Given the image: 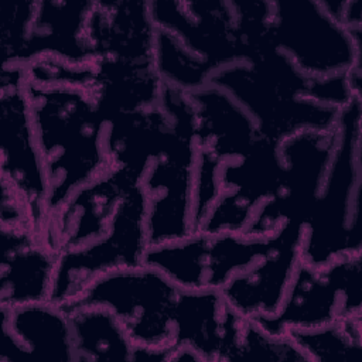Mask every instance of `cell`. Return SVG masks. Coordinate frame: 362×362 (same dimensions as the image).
I'll use <instances>...</instances> for the list:
<instances>
[{
    "mask_svg": "<svg viewBox=\"0 0 362 362\" xmlns=\"http://www.w3.org/2000/svg\"><path fill=\"white\" fill-rule=\"evenodd\" d=\"M37 11V1L0 3L1 66H20V59L30 37Z\"/></svg>",
    "mask_w": 362,
    "mask_h": 362,
    "instance_id": "f1b7e54d",
    "label": "cell"
},
{
    "mask_svg": "<svg viewBox=\"0 0 362 362\" xmlns=\"http://www.w3.org/2000/svg\"><path fill=\"white\" fill-rule=\"evenodd\" d=\"M6 325L30 358L40 361L75 362L69 315L51 301L31 303L13 308L0 307Z\"/></svg>",
    "mask_w": 362,
    "mask_h": 362,
    "instance_id": "ffe728a7",
    "label": "cell"
},
{
    "mask_svg": "<svg viewBox=\"0 0 362 362\" xmlns=\"http://www.w3.org/2000/svg\"><path fill=\"white\" fill-rule=\"evenodd\" d=\"M303 233L301 221L283 225L273 233L269 252L250 267L230 277L221 288L225 301L239 317H270L277 313L301 260Z\"/></svg>",
    "mask_w": 362,
    "mask_h": 362,
    "instance_id": "5bb4252c",
    "label": "cell"
},
{
    "mask_svg": "<svg viewBox=\"0 0 362 362\" xmlns=\"http://www.w3.org/2000/svg\"><path fill=\"white\" fill-rule=\"evenodd\" d=\"M180 288L147 264L119 269L93 280L79 296L61 304L66 314L78 307L110 310L137 345L173 344L174 310Z\"/></svg>",
    "mask_w": 362,
    "mask_h": 362,
    "instance_id": "277c9868",
    "label": "cell"
},
{
    "mask_svg": "<svg viewBox=\"0 0 362 362\" xmlns=\"http://www.w3.org/2000/svg\"><path fill=\"white\" fill-rule=\"evenodd\" d=\"M148 7L158 28L177 37L215 71L246 61L235 1L157 0L148 1Z\"/></svg>",
    "mask_w": 362,
    "mask_h": 362,
    "instance_id": "7c38bea8",
    "label": "cell"
},
{
    "mask_svg": "<svg viewBox=\"0 0 362 362\" xmlns=\"http://www.w3.org/2000/svg\"><path fill=\"white\" fill-rule=\"evenodd\" d=\"M362 98L339 110L337 141L322 185L304 223L301 260L325 266L362 249Z\"/></svg>",
    "mask_w": 362,
    "mask_h": 362,
    "instance_id": "7a4b0ae2",
    "label": "cell"
},
{
    "mask_svg": "<svg viewBox=\"0 0 362 362\" xmlns=\"http://www.w3.org/2000/svg\"><path fill=\"white\" fill-rule=\"evenodd\" d=\"M154 68L163 83L192 93L209 85L212 65L187 48L177 37L157 27Z\"/></svg>",
    "mask_w": 362,
    "mask_h": 362,
    "instance_id": "4316f807",
    "label": "cell"
},
{
    "mask_svg": "<svg viewBox=\"0 0 362 362\" xmlns=\"http://www.w3.org/2000/svg\"><path fill=\"white\" fill-rule=\"evenodd\" d=\"M25 89L47 175L49 221L76 189L112 167L105 146L106 123L86 89L44 88L27 78Z\"/></svg>",
    "mask_w": 362,
    "mask_h": 362,
    "instance_id": "6da1fadb",
    "label": "cell"
},
{
    "mask_svg": "<svg viewBox=\"0 0 362 362\" xmlns=\"http://www.w3.org/2000/svg\"><path fill=\"white\" fill-rule=\"evenodd\" d=\"M272 245L273 235L266 238H252L233 232L209 235L205 288L221 290L230 277L264 256Z\"/></svg>",
    "mask_w": 362,
    "mask_h": 362,
    "instance_id": "d4e9b609",
    "label": "cell"
},
{
    "mask_svg": "<svg viewBox=\"0 0 362 362\" xmlns=\"http://www.w3.org/2000/svg\"><path fill=\"white\" fill-rule=\"evenodd\" d=\"M137 184L134 173L112 165L65 201L48 221L44 242L58 255L105 236L123 197Z\"/></svg>",
    "mask_w": 362,
    "mask_h": 362,
    "instance_id": "4fadbf2b",
    "label": "cell"
},
{
    "mask_svg": "<svg viewBox=\"0 0 362 362\" xmlns=\"http://www.w3.org/2000/svg\"><path fill=\"white\" fill-rule=\"evenodd\" d=\"M294 361L308 362L301 349L287 335H272L260 328L253 320H245L240 338L233 354V361Z\"/></svg>",
    "mask_w": 362,
    "mask_h": 362,
    "instance_id": "83f0119b",
    "label": "cell"
},
{
    "mask_svg": "<svg viewBox=\"0 0 362 362\" xmlns=\"http://www.w3.org/2000/svg\"><path fill=\"white\" fill-rule=\"evenodd\" d=\"M0 305L49 301L57 253L30 226H1Z\"/></svg>",
    "mask_w": 362,
    "mask_h": 362,
    "instance_id": "e0dca14e",
    "label": "cell"
},
{
    "mask_svg": "<svg viewBox=\"0 0 362 362\" xmlns=\"http://www.w3.org/2000/svg\"><path fill=\"white\" fill-rule=\"evenodd\" d=\"M1 349H0V362H17L23 359H28L30 355L24 349V346L18 342V339L13 335V332L1 324Z\"/></svg>",
    "mask_w": 362,
    "mask_h": 362,
    "instance_id": "1f68e13d",
    "label": "cell"
},
{
    "mask_svg": "<svg viewBox=\"0 0 362 362\" xmlns=\"http://www.w3.org/2000/svg\"><path fill=\"white\" fill-rule=\"evenodd\" d=\"M168 130L170 120L160 105L110 117L106 122L105 146L112 165L134 173L141 181Z\"/></svg>",
    "mask_w": 362,
    "mask_h": 362,
    "instance_id": "7402d4cb",
    "label": "cell"
},
{
    "mask_svg": "<svg viewBox=\"0 0 362 362\" xmlns=\"http://www.w3.org/2000/svg\"><path fill=\"white\" fill-rule=\"evenodd\" d=\"M270 38L300 72L311 78L361 68L362 31L349 33L321 0L273 1Z\"/></svg>",
    "mask_w": 362,
    "mask_h": 362,
    "instance_id": "8992f818",
    "label": "cell"
},
{
    "mask_svg": "<svg viewBox=\"0 0 362 362\" xmlns=\"http://www.w3.org/2000/svg\"><path fill=\"white\" fill-rule=\"evenodd\" d=\"M75 362H130L133 341L117 317L105 307H78L68 313Z\"/></svg>",
    "mask_w": 362,
    "mask_h": 362,
    "instance_id": "603a6c76",
    "label": "cell"
},
{
    "mask_svg": "<svg viewBox=\"0 0 362 362\" xmlns=\"http://www.w3.org/2000/svg\"><path fill=\"white\" fill-rule=\"evenodd\" d=\"M361 270V253L320 267L300 260L277 313L247 320L272 335H284L291 329H311L362 315Z\"/></svg>",
    "mask_w": 362,
    "mask_h": 362,
    "instance_id": "5b68a950",
    "label": "cell"
},
{
    "mask_svg": "<svg viewBox=\"0 0 362 362\" xmlns=\"http://www.w3.org/2000/svg\"><path fill=\"white\" fill-rule=\"evenodd\" d=\"M223 161L209 151L197 147L194 188H192V218L194 230L198 232L208 214L222 195L221 168Z\"/></svg>",
    "mask_w": 362,
    "mask_h": 362,
    "instance_id": "4dcf8cb0",
    "label": "cell"
},
{
    "mask_svg": "<svg viewBox=\"0 0 362 362\" xmlns=\"http://www.w3.org/2000/svg\"><path fill=\"white\" fill-rule=\"evenodd\" d=\"M1 182L23 204L33 229L47 228L48 184L37 144L23 66L0 69Z\"/></svg>",
    "mask_w": 362,
    "mask_h": 362,
    "instance_id": "52a82bcc",
    "label": "cell"
},
{
    "mask_svg": "<svg viewBox=\"0 0 362 362\" xmlns=\"http://www.w3.org/2000/svg\"><path fill=\"white\" fill-rule=\"evenodd\" d=\"M95 1H37V11L20 66L38 57H57L72 64H92L86 37L88 18Z\"/></svg>",
    "mask_w": 362,
    "mask_h": 362,
    "instance_id": "ac0fdd59",
    "label": "cell"
},
{
    "mask_svg": "<svg viewBox=\"0 0 362 362\" xmlns=\"http://www.w3.org/2000/svg\"><path fill=\"white\" fill-rule=\"evenodd\" d=\"M245 320L228 305L221 290H180L173 344L191 346L205 362L233 361Z\"/></svg>",
    "mask_w": 362,
    "mask_h": 362,
    "instance_id": "2e32d148",
    "label": "cell"
},
{
    "mask_svg": "<svg viewBox=\"0 0 362 362\" xmlns=\"http://www.w3.org/2000/svg\"><path fill=\"white\" fill-rule=\"evenodd\" d=\"M209 85L225 90L255 122L262 137L281 143L304 130H332L339 110L296 96L247 62L215 71Z\"/></svg>",
    "mask_w": 362,
    "mask_h": 362,
    "instance_id": "30bf717a",
    "label": "cell"
},
{
    "mask_svg": "<svg viewBox=\"0 0 362 362\" xmlns=\"http://www.w3.org/2000/svg\"><path fill=\"white\" fill-rule=\"evenodd\" d=\"M279 147L280 143L257 134L243 157L222 164V195L198 232L240 233L246 228L255 211L280 187L283 161Z\"/></svg>",
    "mask_w": 362,
    "mask_h": 362,
    "instance_id": "8fae6325",
    "label": "cell"
},
{
    "mask_svg": "<svg viewBox=\"0 0 362 362\" xmlns=\"http://www.w3.org/2000/svg\"><path fill=\"white\" fill-rule=\"evenodd\" d=\"M335 141L337 126L332 130H304L283 140L279 147L283 161L280 187L255 211L240 233L266 238L287 222L305 223L322 185Z\"/></svg>",
    "mask_w": 362,
    "mask_h": 362,
    "instance_id": "9c48e42d",
    "label": "cell"
},
{
    "mask_svg": "<svg viewBox=\"0 0 362 362\" xmlns=\"http://www.w3.org/2000/svg\"><path fill=\"white\" fill-rule=\"evenodd\" d=\"M195 106L197 147L226 163L243 157L257 137L252 117L222 89L208 85L189 93Z\"/></svg>",
    "mask_w": 362,
    "mask_h": 362,
    "instance_id": "d6986e66",
    "label": "cell"
},
{
    "mask_svg": "<svg viewBox=\"0 0 362 362\" xmlns=\"http://www.w3.org/2000/svg\"><path fill=\"white\" fill-rule=\"evenodd\" d=\"M307 361L356 362L362 351V315L346 317L311 329L286 332Z\"/></svg>",
    "mask_w": 362,
    "mask_h": 362,
    "instance_id": "484cf974",
    "label": "cell"
},
{
    "mask_svg": "<svg viewBox=\"0 0 362 362\" xmlns=\"http://www.w3.org/2000/svg\"><path fill=\"white\" fill-rule=\"evenodd\" d=\"M146 218V197L137 184L123 197L105 236L58 253L49 301L61 305L103 274L143 264L148 247Z\"/></svg>",
    "mask_w": 362,
    "mask_h": 362,
    "instance_id": "ba28073f",
    "label": "cell"
},
{
    "mask_svg": "<svg viewBox=\"0 0 362 362\" xmlns=\"http://www.w3.org/2000/svg\"><path fill=\"white\" fill-rule=\"evenodd\" d=\"M158 105L170 120V130L140 181L147 204L148 246L178 240L195 232V106L189 93L165 83Z\"/></svg>",
    "mask_w": 362,
    "mask_h": 362,
    "instance_id": "3957f363",
    "label": "cell"
},
{
    "mask_svg": "<svg viewBox=\"0 0 362 362\" xmlns=\"http://www.w3.org/2000/svg\"><path fill=\"white\" fill-rule=\"evenodd\" d=\"M27 81L37 86H74L90 92L95 82V65L72 64L57 57H38L23 66Z\"/></svg>",
    "mask_w": 362,
    "mask_h": 362,
    "instance_id": "f546056e",
    "label": "cell"
},
{
    "mask_svg": "<svg viewBox=\"0 0 362 362\" xmlns=\"http://www.w3.org/2000/svg\"><path fill=\"white\" fill-rule=\"evenodd\" d=\"M156 34L148 1H95L86 37L93 61L110 59L127 65H154Z\"/></svg>",
    "mask_w": 362,
    "mask_h": 362,
    "instance_id": "9a60e30c",
    "label": "cell"
},
{
    "mask_svg": "<svg viewBox=\"0 0 362 362\" xmlns=\"http://www.w3.org/2000/svg\"><path fill=\"white\" fill-rule=\"evenodd\" d=\"M92 98L105 123L117 115L150 109L158 105L163 82L154 65H127L96 59Z\"/></svg>",
    "mask_w": 362,
    "mask_h": 362,
    "instance_id": "44dd1931",
    "label": "cell"
},
{
    "mask_svg": "<svg viewBox=\"0 0 362 362\" xmlns=\"http://www.w3.org/2000/svg\"><path fill=\"white\" fill-rule=\"evenodd\" d=\"M208 245L209 233L194 232L178 240L148 246L143 263L160 270L180 290H202Z\"/></svg>",
    "mask_w": 362,
    "mask_h": 362,
    "instance_id": "cb8c5ba5",
    "label": "cell"
}]
</instances>
